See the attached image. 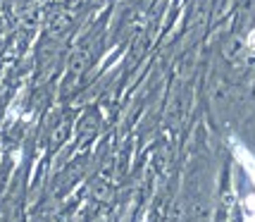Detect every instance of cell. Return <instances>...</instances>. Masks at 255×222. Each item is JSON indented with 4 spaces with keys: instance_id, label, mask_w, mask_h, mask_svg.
Segmentation results:
<instances>
[{
    "instance_id": "6da1fadb",
    "label": "cell",
    "mask_w": 255,
    "mask_h": 222,
    "mask_svg": "<svg viewBox=\"0 0 255 222\" xmlns=\"http://www.w3.org/2000/svg\"><path fill=\"white\" fill-rule=\"evenodd\" d=\"M234 158L241 163V167H244V172L248 175V179L253 182L255 187V156L246 148L244 144H239V141H234Z\"/></svg>"
},
{
    "instance_id": "7a4b0ae2",
    "label": "cell",
    "mask_w": 255,
    "mask_h": 222,
    "mask_svg": "<svg viewBox=\"0 0 255 222\" xmlns=\"http://www.w3.org/2000/svg\"><path fill=\"white\" fill-rule=\"evenodd\" d=\"M244 208L246 213H255V194H248L244 199Z\"/></svg>"
},
{
    "instance_id": "3957f363",
    "label": "cell",
    "mask_w": 255,
    "mask_h": 222,
    "mask_svg": "<svg viewBox=\"0 0 255 222\" xmlns=\"http://www.w3.org/2000/svg\"><path fill=\"white\" fill-rule=\"evenodd\" d=\"M246 222H255V213H248V218H246Z\"/></svg>"
}]
</instances>
